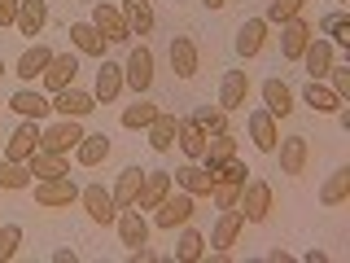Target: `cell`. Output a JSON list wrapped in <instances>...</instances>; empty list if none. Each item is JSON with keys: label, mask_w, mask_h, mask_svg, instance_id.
I'll list each match as a JSON object with an SVG mask.
<instances>
[{"label": "cell", "mask_w": 350, "mask_h": 263, "mask_svg": "<svg viewBox=\"0 0 350 263\" xmlns=\"http://www.w3.org/2000/svg\"><path fill=\"white\" fill-rule=\"evenodd\" d=\"M245 97H250V75L245 71H224L219 79V110H245Z\"/></svg>", "instance_id": "obj_15"}, {"label": "cell", "mask_w": 350, "mask_h": 263, "mask_svg": "<svg viewBox=\"0 0 350 263\" xmlns=\"http://www.w3.org/2000/svg\"><path fill=\"white\" fill-rule=\"evenodd\" d=\"M193 123L206 132V136H215V132H228V110L219 105H197L193 110Z\"/></svg>", "instance_id": "obj_39"}, {"label": "cell", "mask_w": 350, "mask_h": 263, "mask_svg": "<svg viewBox=\"0 0 350 263\" xmlns=\"http://www.w3.org/2000/svg\"><path fill=\"white\" fill-rule=\"evenodd\" d=\"M237 211L245 215V224H262L271 215V184L267 180H245L241 184V197H237Z\"/></svg>", "instance_id": "obj_3"}, {"label": "cell", "mask_w": 350, "mask_h": 263, "mask_svg": "<svg viewBox=\"0 0 350 263\" xmlns=\"http://www.w3.org/2000/svg\"><path fill=\"white\" fill-rule=\"evenodd\" d=\"M245 175L250 167L241 158H228V162H219V171H215V180H232V184H245Z\"/></svg>", "instance_id": "obj_45"}, {"label": "cell", "mask_w": 350, "mask_h": 263, "mask_svg": "<svg viewBox=\"0 0 350 263\" xmlns=\"http://www.w3.org/2000/svg\"><path fill=\"white\" fill-rule=\"evenodd\" d=\"M92 27L101 31L105 40H114V44L131 40V31H127V18H123V9H118V5H109V0H101V5L92 9Z\"/></svg>", "instance_id": "obj_10"}, {"label": "cell", "mask_w": 350, "mask_h": 263, "mask_svg": "<svg viewBox=\"0 0 350 263\" xmlns=\"http://www.w3.org/2000/svg\"><path fill=\"white\" fill-rule=\"evenodd\" d=\"M49 62H53V49H49V44H31V49L18 58V71L14 75H18V79H27V84H36Z\"/></svg>", "instance_id": "obj_31"}, {"label": "cell", "mask_w": 350, "mask_h": 263, "mask_svg": "<svg viewBox=\"0 0 350 263\" xmlns=\"http://www.w3.org/2000/svg\"><path fill=\"white\" fill-rule=\"evenodd\" d=\"M276 149H280V171L284 175H293V180L306 175V162H311V140H306V136H284Z\"/></svg>", "instance_id": "obj_11"}, {"label": "cell", "mask_w": 350, "mask_h": 263, "mask_svg": "<svg viewBox=\"0 0 350 263\" xmlns=\"http://www.w3.org/2000/svg\"><path fill=\"white\" fill-rule=\"evenodd\" d=\"M123 79H127V88H131L136 97H145L149 88H153V53H149V44H136V49L127 53Z\"/></svg>", "instance_id": "obj_5"}, {"label": "cell", "mask_w": 350, "mask_h": 263, "mask_svg": "<svg viewBox=\"0 0 350 263\" xmlns=\"http://www.w3.org/2000/svg\"><path fill=\"white\" fill-rule=\"evenodd\" d=\"M320 31L328 36V44H342V49L350 44V22H346V14H342V9L324 14V18H320Z\"/></svg>", "instance_id": "obj_41"}, {"label": "cell", "mask_w": 350, "mask_h": 263, "mask_svg": "<svg viewBox=\"0 0 350 263\" xmlns=\"http://www.w3.org/2000/svg\"><path fill=\"white\" fill-rule=\"evenodd\" d=\"M175 145L184 149V158L189 162H202V153H206V132L193 123V118H180V132H175Z\"/></svg>", "instance_id": "obj_32"}, {"label": "cell", "mask_w": 350, "mask_h": 263, "mask_svg": "<svg viewBox=\"0 0 350 263\" xmlns=\"http://www.w3.org/2000/svg\"><path fill=\"white\" fill-rule=\"evenodd\" d=\"M53 110H57L62 118H88L96 110V97L92 92H79V88H62V92H53Z\"/></svg>", "instance_id": "obj_17"}, {"label": "cell", "mask_w": 350, "mask_h": 263, "mask_svg": "<svg viewBox=\"0 0 350 263\" xmlns=\"http://www.w3.org/2000/svg\"><path fill=\"white\" fill-rule=\"evenodd\" d=\"M0 75H5V58H0Z\"/></svg>", "instance_id": "obj_50"}, {"label": "cell", "mask_w": 350, "mask_h": 263, "mask_svg": "<svg viewBox=\"0 0 350 263\" xmlns=\"http://www.w3.org/2000/svg\"><path fill=\"white\" fill-rule=\"evenodd\" d=\"M83 140V123L79 118H62L53 127H40V149L44 153H70Z\"/></svg>", "instance_id": "obj_4"}, {"label": "cell", "mask_w": 350, "mask_h": 263, "mask_svg": "<svg viewBox=\"0 0 350 263\" xmlns=\"http://www.w3.org/2000/svg\"><path fill=\"white\" fill-rule=\"evenodd\" d=\"M337 5H346V0H337Z\"/></svg>", "instance_id": "obj_51"}, {"label": "cell", "mask_w": 350, "mask_h": 263, "mask_svg": "<svg viewBox=\"0 0 350 263\" xmlns=\"http://www.w3.org/2000/svg\"><path fill=\"white\" fill-rule=\"evenodd\" d=\"M237 197H241V184H232V180H215V189H211V202L219 206V211L237 206Z\"/></svg>", "instance_id": "obj_44"}, {"label": "cell", "mask_w": 350, "mask_h": 263, "mask_svg": "<svg viewBox=\"0 0 350 263\" xmlns=\"http://www.w3.org/2000/svg\"><path fill=\"white\" fill-rule=\"evenodd\" d=\"M140 180H145V171H140V167H127L123 175H118V184L109 189V193H114V206H118V211L136 202V193H140Z\"/></svg>", "instance_id": "obj_36"}, {"label": "cell", "mask_w": 350, "mask_h": 263, "mask_svg": "<svg viewBox=\"0 0 350 263\" xmlns=\"http://www.w3.org/2000/svg\"><path fill=\"white\" fill-rule=\"evenodd\" d=\"M27 167H31V175H40V180H53V175H66V171H70V162H66V153H44V149H36L27 158Z\"/></svg>", "instance_id": "obj_35"}, {"label": "cell", "mask_w": 350, "mask_h": 263, "mask_svg": "<svg viewBox=\"0 0 350 263\" xmlns=\"http://www.w3.org/2000/svg\"><path fill=\"white\" fill-rule=\"evenodd\" d=\"M27 184H31V167H27V162H14V158L0 162V189H5V193H22Z\"/></svg>", "instance_id": "obj_37"}, {"label": "cell", "mask_w": 350, "mask_h": 263, "mask_svg": "<svg viewBox=\"0 0 350 263\" xmlns=\"http://www.w3.org/2000/svg\"><path fill=\"white\" fill-rule=\"evenodd\" d=\"M262 49H267V22H262V18H245L237 27V53L250 62V58H258Z\"/></svg>", "instance_id": "obj_20"}, {"label": "cell", "mask_w": 350, "mask_h": 263, "mask_svg": "<svg viewBox=\"0 0 350 263\" xmlns=\"http://www.w3.org/2000/svg\"><path fill=\"white\" fill-rule=\"evenodd\" d=\"M153 118H158V105L145 101V97H136V105H127V110H123V127H131V132L149 127Z\"/></svg>", "instance_id": "obj_40"}, {"label": "cell", "mask_w": 350, "mask_h": 263, "mask_svg": "<svg viewBox=\"0 0 350 263\" xmlns=\"http://www.w3.org/2000/svg\"><path fill=\"white\" fill-rule=\"evenodd\" d=\"M202 255H206V237L197 233V228L184 224L180 241H175V259H180V263H193V259H202Z\"/></svg>", "instance_id": "obj_38"}, {"label": "cell", "mask_w": 350, "mask_h": 263, "mask_svg": "<svg viewBox=\"0 0 350 263\" xmlns=\"http://www.w3.org/2000/svg\"><path fill=\"white\" fill-rule=\"evenodd\" d=\"M250 140H254V149H262V153H276V145H280V132H276V118L267 114V105L262 110H250Z\"/></svg>", "instance_id": "obj_18"}, {"label": "cell", "mask_w": 350, "mask_h": 263, "mask_svg": "<svg viewBox=\"0 0 350 263\" xmlns=\"http://www.w3.org/2000/svg\"><path fill=\"white\" fill-rule=\"evenodd\" d=\"M118 237H123L127 250L149 246V219H145V211H136V206H123V211H118Z\"/></svg>", "instance_id": "obj_14"}, {"label": "cell", "mask_w": 350, "mask_h": 263, "mask_svg": "<svg viewBox=\"0 0 350 263\" xmlns=\"http://www.w3.org/2000/svg\"><path fill=\"white\" fill-rule=\"evenodd\" d=\"M79 202H83V211L92 224H114L118 219V206H114V193L105 189V184H88V189H79Z\"/></svg>", "instance_id": "obj_6"}, {"label": "cell", "mask_w": 350, "mask_h": 263, "mask_svg": "<svg viewBox=\"0 0 350 263\" xmlns=\"http://www.w3.org/2000/svg\"><path fill=\"white\" fill-rule=\"evenodd\" d=\"M123 18H127V31L131 36H153V9H149V0H127L123 5Z\"/></svg>", "instance_id": "obj_34"}, {"label": "cell", "mask_w": 350, "mask_h": 263, "mask_svg": "<svg viewBox=\"0 0 350 263\" xmlns=\"http://www.w3.org/2000/svg\"><path fill=\"white\" fill-rule=\"evenodd\" d=\"M75 202H79V184H75L70 171L36 184V206H40V211H70Z\"/></svg>", "instance_id": "obj_1"}, {"label": "cell", "mask_w": 350, "mask_h": 263, "mask_svg": "<svg viewBox=\"0 0 350 263\" xmlns=\"http://www.w3.org/2000/svg\"><path fill=\"white\" fill-rule=\"evenodd\" d=\"M22 246V224H0V263H9Z\"/></svg>", "instance_id": "obj_43"}, {"label": "cell", "mask_w": 350, "mask_h": 263, "mask_svg": "<svg viewBox=\"0 0 350 263\" xmlns=\"http://www.w3.org/2000/svg\"><path fill=\"white\" fill-rule=\"evenodd\" d=\"M320 202H324V206H342V202H350V167H337V171L320 184Z\"/></svg>", "instance_id": "obj_33"}, {"label": "cell", "mask_w": 350, "mask_h": 263, "mask_svg": "<svg viewBox=\"0 0 350 263\" xmlns=\"http://www.w3.org/2000/svg\"><path fill=\"white\" fill-rule=\"evenodd\" d=\"M311 36H315V31H311V22H306L302 14L289 18V22H280V58L284 62H298L302 49L311 44Z\"/></svg>", "instance_id": "obj_7"}, {"label": "cell", "mask_w": 350, "mask_h": 263, "mask_svg": "<svg viewBox=\"0 0 350 263\" xmlns=\"http://www.w3.org/2000/svg\"><path fill=\"white\" fill-rule=\"evenodd\" d=\"M14 27L22 31V36H31V40H36L40 31L49 27V5H44V0H22V5H18V22H14Z\"/></svg>", "instance_id": "obj_28"}, {"label": "cell", "mask_w": 350, "mask_h": 263, "mask_svg": "<svg viewBox=\"0 0 350 263\" xmlns=\"http://www.w3.org/2000/svg\"><path fill=\"white\" fill-rule=\"evenodd\" d=\"M302 101L311 105L315 114H337V110H346V101H342V97H337L324 79H311V84H306V88H302Z\"/></svg>", "instance_id": "obj_25"}, {"label": "cell", "mask_w": 350, "mask_h": 263, "mask_svg": "<svg viewBox=\"0 0 350 263\" xmlns=\"http://www.w3.org/2000/svg\"><path fill=\"white\" fill-rule=\"evenodd\" d=\"M202 5H206V9H224L228 0H202Z\"/></svg>", "instance_id": "obj_49"}, {"label": "cell", "mask_w": 350, "mask_h": 263, "mask_svg": "<svg viewBox=\"0 0 350 263\" xmlns=\"http://www.w3.org/2000/svg\"><path fill=\"white\" fill-rule=\"evenodd\" d=\"M18 5L22 0H0V27H14L18 22Z\"/></svg>", "instance_id": "obj_47"}, {"label": "cell", "mask_w": 350, "mask_h": 263, "mask_svg": "<svg viewBox=\"0 0 350 263\" xmlns=\"http://www.w3.org/2000/svg\"><path fill=\"white\" fill-rule=\"evenodd\" d=\"M70 44L83 53V58H105V36L92 27V22H70Z\"/></svg>", "instance_id": "obj_29"}, {"label": "cell", "mask_w": 350, "mask_h": 263, "mask_svg": "<svg viewBox=\"0 0 350 263\" xmlns=\"http://www.w3.org/2000/svg\"><path fill=\"white\" fill-rule=\"evenodd\" d=\"M237 158V136L232 132H215V136H206V153H202V167L219 171V162Z\"/></svg>", "instance_id": "obj_30"}, {"label": "cell", "mask_w": 350, "mask_h": 263, "mask_svg": "<svg viewBox=\"0 0 350 263\" xmlns=\"http://www.w3.org/2000/svg\"><path fill=\"white\" fill-rule=\"evenodd\" d=\"M75 75H79V58H75V53H53V62L44 66V88H49V92H62V88H70L75 84Z\"/></svg>", "instance_id": "obj_12"}, {"label": "cell", "mask_w": 350, "mask_h": 263, "mask_svg": "<svg viewBox=\"0 0 350 263\" xmlns=\"http://www.w3.org/2000/svg\"><path fill=\"white\" fill-rule=\"evenodd\" d=\"M145 132H149V149L153 153H171L175 149V132H180V118H175L171 110H158V118H153Z\"/></svg>", "instance_id": "obj_23"}, {"label": "cell", "mask_w": 350, "mask_h": 263, "mask_svg": "<svg viewBox=\"0 0 350 263\" xmlns=\"http://www.w3.org/2000/svg\"><path fill=\"white\" fill-rule=\"evenodd\" d=\"M175 189V180H171V171H145V180H140V193H136V211H153V206L162 202Z\"/></svg>", "instance_id": "obj_16"}, {"label": "cell", "mask_w": 350, "mask_h": 263, "mask_svg": "<svg viewBox=\"0 0 350 263\" xmlns=\"http://www.w3.org/2000/svg\"><path fill=\"white\" fill-rule=\"evenodd\" d=\"M109 136L105 132H83V140L75 145V158H79V167H101V162L109 158Z\"/></svg>", "instance_id": "obj_24"}, {"label": "cell", "mask_w": 350, "mask_h": 263, "mask_svg": "<svg viewBox=\"0 0 350 263\" xmlns=\"http://www.w3.org/2000/svg\"><path fill=\"white\" fill-rule=\"evenodd\" d=\"M171 71L180 75V79H197V71H202V53H197L193 36H171Z\"/></svg>", "instance_id": "obj_9"}, {"label": "cell", "mask_w": 350, "mask_h": 263, "mask_svg": "<svg viewBox=\"0 0 350 263\" xmlns=\"http://www.w3.org/2000/svg\"><path fill=\"white\" fill-rule=\"evenodd\" d=\"M298 62L306 66V75H311V79H328V71H333V44L320 40V36H311V44L302 49Z\"/></svg>", "instance_id": "obj_21"}, {"label": "cell", "mask_w": 350, "mask_h": 263, "mask_svg": "<svg viewBox=\"0 0 350 263\" xmlns=\"http://www.w3.org/2000/svg\"><path fill=\"white\" fill-rule=\"evenodd\" d=\"M53 263H79V255H75V250H57V255H53Z\"/></svg>", "instance_id": "obj_48"}, {"label": "cell", "mask_w": 350, "mask_h": 263, "mask_svg": "<svg viewBox=\"0 0 350 263\" xmlns=\"http://www.w3.org/2000/svg\"><path fill=\"white\" fill-rule=\"evenodd\" d=\"M241 228H245V215H241L237 206H228V211H219L215 228H211V246H215V250H228V246H237Z\"/></svg>", "instance_id": "obj_22"}, {"label": "cell", "mask_w": 350, "mask_h": 263, "mask_svg": "<svg viewBox=\"0 0 350 263\" xmlns=\"http://www.w3.org/2000/svg\"><path fill=\"white\" fill-rule=\"evenodd\" d=\"M171 180L193 197H211V189H215V171L202 167V162H184L180 171H171Z\"/></svg>", "instance_id": "obj_13"}, {"label": "cell", "mask_w": 350, "mask_h": 263, "mask_svg": "<svg viewBox=\"0 0 350 263\" xmlns=\"http://www.w3.org/2000/svg\"><path fill=\"white\" fill-rule=\"evenodd\" d=\"M328 79H333V92L346 101V97H350V71H346V66H333V71H328Z\"/></svg>", "instance_id": "obj_46"}, {"label": "cell", "mask_w": 350, "mask_h": 263, "mask_svg": "<svg viewBox=\"0 0 350 263\" xmlns=\"http://www.w3.org/2000/svg\"><path fill=\"white\" fill-rule=\"evenodd\" d=\"M36 149H40V123H36V118H22V123L9 132V140H5V158L27 162Z\"/></svg>", "instance_id": "obj_8"}, {"label": "cell", "mask_w": 350, "mask_h": 263, "mask_svg": "<svg viewBox=\"0 0 350 263\" xmlns=\"http://www.w3.org/2000/svg\"><path fill=\"white\" fill-rule=\"evenodd\" d=\"M302 5L306 0H267V18L262 22H289V18L302 14Z\"/></svg>", "instance_id": "obj_42"}, {"label": "cell", "mask_w": 350, "mask_h": 263, "mask_svg": "<svg viewBox=\"0 0 350 263\" xmlns=\"http://www.w3.org/2000/svg\"><path fill=\"white\" fill-rule=\"evenodd\" d=\"M9 110H14V114H22V118H36V123H40V118L53 110V101H49L44 92H36V88H18V92L9 97Z\"/></svg>", "instance_id": "obj_26"}, {"label": "cell", "mask_w": 350, "mask_h": 263, "mask_svg": "<svg viewBox=\"0 0 350 263\" xmlns=\"http://www.w3.org/2000/svg\"><path fill=\"white\" fill-rule=\"evenodd\" d=\"M123 88H127V79H123V66H118V62H101V66H96V88H92L96 105L118 101V92H123Z\"/></svg>", "instance_id": "obj_19"}, {"label": "cell", "mask_w": 350, "mask_h": 263, "mask_svg": "<svg viewBox=\"0 0 350 263\" xmlns=\"http://www.w3.org/2000/svg\"><path fill=\"white\" fill-rule=\"evenodd\" d=\"M193 215H197V202H193V193H184V189H180V193L171 189L158 206H153V224H158L162 233H175V228H184Z\"/></svg>", "instance_id": "obj_2"}, {"label": "cell", "mask_w": 350, "mask_h": 263, "mask_svg": "<svg viewBox=\"0 0 350 263\" xmlns=\"http://www.w3.org/2000/svg\"><path fill=\"white\" fill-rule=\"evenodd\" d=\"M262 101H267L271 118H289L293 114V88L284 79H267V84H262Z\"/></svg>", "instance_id": "obj_27"}, {"label": "cell", "mask_w": 350, "mask_h": 263, "mask_svg": "<svg viewBox=\"0 0 350 263\" xmlns=\"http://www.w3.org/2000/svg\"><path fill=\"white\" fill-rule=\"evenodd\" d=\"M0 110H5V105H0Z\"/></svg>", "instance_id": "obj_52"}]
</instances>
